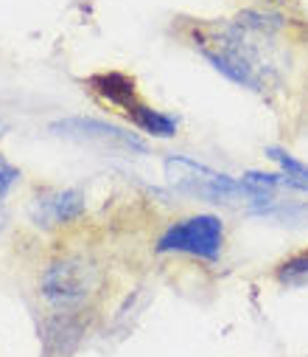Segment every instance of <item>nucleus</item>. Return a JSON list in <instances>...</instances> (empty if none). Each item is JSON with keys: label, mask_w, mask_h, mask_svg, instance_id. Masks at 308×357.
I'll return each instance as SVG.
<instances>
[{"label": "nucleus", "mask_w": 308, "mask_h": 357, "mask_svg": "<svg viewBox=\"0 0 308 357\" xmlns=\"http://www.w3.org/2000/svg\"><path fill=\"white\" fill-rule=\"evenodd\" d=\"M275 279L280 284H305L308 282V250L283 259L275 271Z\"/></svg>", "instance_id": "11"}, {"label": "nucleus", "mask_w": 308, "mask_h": 357, "mask_svg": "<svg viewBox=\"0 0 308 357\" xmlns=\"http://www.w3.org/2000/svg\"><path fill=\"white\" fill-rule=\"evenodd\" d=\"M51 132H56L67 141L104 146V149H113V152H140V155L149 152V146L140 135H135L124 127H115L110 121H101V119H84V116L59 119V121L51 124Z\"/></svg>", "instance_id": "5"}, {"label": "nucleus", "mask_w": 308, "mask_h": 357, "mask_svg": "<svg viewBox=\"0 0 308 357\" xmlns=\"http://www.w3.org/2000/svg\"><path fill=\"white\" fill-rule=\"evenodd\" d=\"M222 248H225V222L216 214L185 217L157 239L160 253H188L208 261L219 259Z\"/></svg>", "instance_id": "4"}, {"label": "nucleus", "mask_w": 308, "mask_h": 357, "mask_svg": "<svg viewBox=\"0 0 308 357\" xmlns=\"http://www.w3.org/2000/svg\"><path fill=\"white\" fill-rule=\"evenodd\" d=\"M20 181V169L12 166L3 155H0V197H6V192Z\"/></svg>", "instance_id": "13"}, {"label": "nucleus", "mask_w": 308, "mask_h": 357, "mask_svg": "<svg viewBox=\"0 0 308 357\" xmlns=\"http://www.w3.org/2000/svg\"><path fill=\"white\" fill-rule=\"evenodd\" d=\"M90 310H48L40 324L42 357H73L87 335Z\"/></svg>", "instance_id": "6"}, {"label": "nucleus", "mask_w": 308, "mask_h": 357, "mask_svg": "<svg viewBox=\"0 0 308 357\" xmlns=\"http://www.w3.org/2000/svg\"><path fill=\"white\" fill-rule=\"evenodd\" d=\"M124 113H127L129 121H132L140 132H146V135H154V138H174V135H177V127H179L177 119L168 116V113H160V110H154V107H149V105H143L140 99L132 102Z\"/></svg>", "instance_id": "9"}, {"label": "nucleus", "mask_w": 308, "mask_h": 357, "mask_svg": "<svg viewBox=\"0 0 308 357\" xmlns=\"http://www.w3.org/2000/svg\"><path fill=\"white\" fill-rule=\"evenodd\" d=\"M6 208H3V203H0V234H3V228H6Z\"/></svg>", "instance_id": "14"}, {"label": "nucleus", "mask_w": 308, "mask_h": 357, "mask_svg": "<svg viewBox=\"0 0 308 357\" xmlns=\"http://www.w3.org/2000/svg\"><path fill=\"white\" fill-rule=\"evenodd\" d=\"M37 287L48 310H90L101 287V267L87 256H59L42 267Z\"/></svg>", "instance_id": "3"}, {"label": "nucleus", "mask_w": 308, "mask_h": 357, "mask_svg": "<svg viewBox=\"0 0 308 357\" xmlns=\"http://www.w3.org/2000/svg\"><path fill=\"white\" fill-rule=\"evenodd\" d=\"M261 217L280 220L286 225H302L308 228V203H286V206H266L258 211Z\"/></svg>", "instance_id": "12"}, {"label": "nucleus", "mask_w": 308, "mask_h": 357, "mask_svg": "<svg viewBox=\"0 0 308 357\" xmlns=\"http://www.w3.org/2000/svg\"><path fill=\"white\" fill-rule=\"evenodd\" d=\"M87 208L84 192L79 189H51L34 197L31 203V222L40 228H62L81 220Z\"/></svg>", "instance_id": "7"}, {"label": "nucleus", "mask_w": 308, "mask_h": 357, "mask_svg": "<svg viewBox=\"0 0 308 357\" xmlns=\"http://www.w3.org/2000/svg\"><path fill=\"white\" fill-rule=\"evenodd\" d=\"M165 177H168V183L191 197H199V200H208V203H252L261 208L272 206V195L266 192H252L250 186H244L241 181H236V177L230 174H222L211 166H204V163H196L191 158H182V155H168L165 163Z\"/></svg>", "instance_id": "2"}, {"label": "nucleus", "mask_w": 308, "mask_h": 357, "mask_svg": "<svg viewBox=\"0 0 308 357\" xmlns=\"http://www.w3.org/2000/svg\"><path fill=\"white\" fill-rule=\"evenodd\" d=\"M269 34L272 23L266 17L241 15L238 23L204 26L196 34V51L230 82L264 93L275 82V65L269 62L258 40Z\"/></svg>", "instance_id": "1"}, {"label": "nucleus", "mask_w": 308, "mask_h": 357, "mask_svg": "<svg viewBox=\"0 0 308 357\" xmlns=\"http://www.w3.org/2000/svg\"><path fill=\"white\" fill-rule=\"evenodd\" d=\"M90 87L104 99L107 105L127 110L132 102H138V91H135V82L124 73H98L90 79Z\"/></svg>", "instance_id": "8"}, {"label": "nucleus", "mask_w": 308, "mask_h": 357, "mask_svg": "<svg viewBox=\"0 0 308 357\" xmlns=\"http://www.w3.org/2000/svg\"><path fill=\"white\" fill-rule=\"evenodd\" d=\"M266 158L275 160L280 166V174H283V186L289 189H297V192H305L308 195V163L297 160L294 155H289L286 149L280 146H266Z\"/></svg>", "instance_id": "10"}]
</instances>
